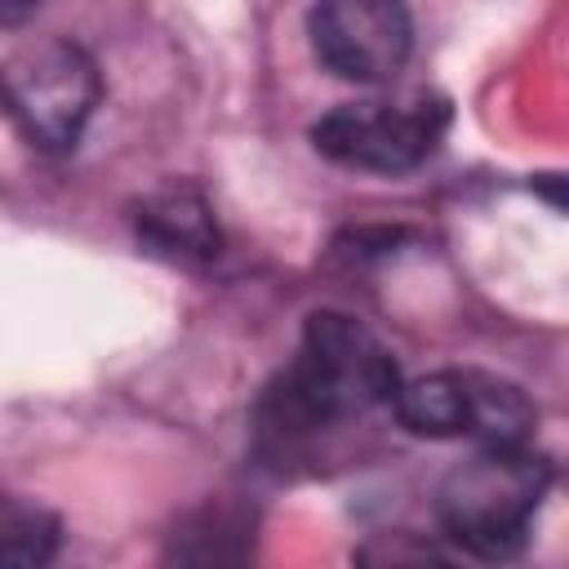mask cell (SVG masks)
<instances>
[{
    "mask_svg": "<svg viewBox=\"0 0 569 569\" xmlns=\"http://www.w3.org/2000/svg\"><path fill=\"white\" fill-rule=\"evenodd\" d=\"M391 409L413 436L431 440L520 445L533 431V405L525 400V391L476 369H440L400 382Z\"/></svg>",
    "mask_w": 569,
    "mask_h": 569,
    "instance_id": "3957f363",
    "label": "cell"
},
{
    "mask_svg": "<svg viewBox=\"0 0 569 569\" xmlns=\"http://www.w3.org/2000/svg\"><path fill=\"white\" fill-rule=\"evenodd\" d=\"M440 133H445V102L427 93L347 102L311 129L320 156L365 173H405L422 164L436 151Z\"/></svg>",
    "mask_w": 569,
    "mask_h": 569,
    "instance_id": "277c9868",
    "label": "cell"
},
{
    "mask_svg": "<svg viewBox=\"0 0 569 569\" xmlns=\"http://www.w3.org/2000/svg\"><path fill=\"white\" fill-rule=\"evenodd\" d=\"M138 236L147 244H156V253H169V258L204 262L218 253V222L191 187H169V191L151 196L138 209Z\"/></svg>",
    "mask_w": 569,
    "mask_h": 569,
    "instance_id": "52a82bcc",
    "label": "cell"
},
{
    "mask_svg": "<svg viewBox=\"0 0 569 569\" xmlns=\"http://www.w3.org/2000/svg\"><path fill=\"white\" fill-rule=\"evenodd\" d=\"M551 485L547 458L520 445H476L440 485V525L471 556H511Z\"/></svg>",
    "mask_w": 569,
    "mask_h": 569,
    "instance_id": "7a4b0ae2",
    "label": "cell"
},
{
    "mask_svg": "<svg viewBox=\"0 0 569 569\" xmlns=\"http://www.w3.org/2000/svg\"><path fill=\"white\" fill-rule=\"evenodd\" d=\"M311 49L333 76L382 84L405 67L413 22L405 0H320L311 9Z\"/></svg>",
    "mask_w": 569,
    "mask_h": 569,
    "instance_id": "8992f818",
    "label": "cell"
},
{
    "mask_svg": "<svg viewBox=\"0 0 569 569\" xmlns=\"http://www.w3.org/2000/svg\"><path fill=\"white\" fill-rule=\"evenodd\" d=\"M0 98L36 147L62 151V147H76L98 102V67L89 62L84 49L53 40V44L22 53L9 67Z\"/></svg>",
    "mask_w": 569,
    "mask_h": 569,
    "instance_id": "5b68a950",
    "label": "cell"
},
{
    "mask_svg": "<svg viewBox=\"0 0 569 569\" xmlns=\"http://www.w3.org/2000/svg\"><path fill=\"white\" fill-rule=\"evenodd\" d=\"M396 387L400 373L391 351L360 320L342 311H320L307 320L293 365L262 396V440L276 453H293L316 440V431L391 405Z\"/></svg>",
    "mask_w": 569,
    "mask_h": 569,
    "instance_id": "6da1fadb",
    "label": "cell"
},
{
    "mask_svg": "<svg viewBox=\"0 0 569 569\" xmlns=\"http://www.w3.org/2000/svg\"><path fill=\"white\" fill-rule=\"evenodd\" d=\"M40 9V0H0V27H18Z\"/></svg>",
    "mask_w": 569,
    "mask_h": 569,
    "instance_id": "9c48e42d",
    "label": "cell"
},
{
    "mask_svg": "<svg viewBox=\"0 0 569 569\" xmlns=\"http://www.w3.org/2000/svg\"><path fill=\"white\" fill-rule=\"evenodd\" d=\"M58 551V520L27 498L0 493V569H36Z\"/></svg>",
    "mask_w": 569,
    "mask_h": 569,
    "instance_id": "ba28073f",
    "label": "cell"
}]
</instances>
